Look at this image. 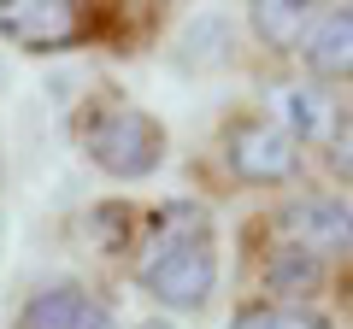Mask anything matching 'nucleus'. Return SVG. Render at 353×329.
Returning <instances> with one entry per match:
<instances>
[{
    "label": "nucleus",
    "instance_id": "1",
    "mask_svg": "<svg viewBox=\"0 0 353 329\" xmlns=\"http://www.w3.org/2000/svg\"><path fill=\"white\" fill-rule=\"evenodd\" d=\"M130 277L165 317L212 312L218 277H224L212 206L194 194H176V200H159L153 212H141L136 247H130Z\"/></svg>",
    "mask_w": 353,
    "mask_h": 329
},
{
    "label": "nucleus",
    "instance_id": "2",
    "mask_svg": "<svg viewBox=\"0 0 353 329\" xmlns=\"http://www.w3.org/2000/svg\"><path fill=\"white\" fill-rule=\"evenodd\" d=\"M71 129H77L83 159L94 164L101 177H112V182H148V177H159L165 159H171V129H165L148 106H136L130 94H118V89H94Z\"/></svg>",
    "mask_w": 353,
    "mask_h": 329
},
{
    "label": "nucleus",
    "instance_id": "3",
    "mask_svg": "<svg viewBox=\"0 0 353 329\" xmlns=\"http://www.w3.org/2000/svg\"><path fill=\"white\" fill-rule=\"evenodd\" d=\"M218 171L230 189H289L306 177V147L259 106H241L218 124Z\"/></svg>",
    "mask_w": 353,
    "mask_h": 329
},
{
    "label": "nucleus",
    "instance_id": "4",
    "mask_svg": "<svg viewBox=\"0 0 353 329\" xmlns=\"http://www.w3.org/2000/svg\"><path fill=\"white\" fill-rule=\"evenodd\" d=\"M253 235H271L336 270L353 253V206L341 194H294V200H277L271 212H259Z\"/></svg>",
    "mask_w": 353,
    "mask_h": 329
},
{
    "label": "nucleus",
    "instance_id": "5",
    "mask_svg": "<svg viewBox=\"0 0 353 329\" xmlns=\"http://www.w3.org/2000/svg\"><path fill=\"white\" fill-rule=\"evenodd\" d=\"M101 30V6L83 0H0V41L18 53H71L83 41H94Z\"/></svg>",
    "mask_w": 353,
    "mask_h": 329
},
{
    "label": "nucleus",
    "instance_id": "6",
    "mask_svg": "<svg viewBox=\"0 0 353 329\" xmlns=\"http://www.w3.org/2000/svg\"><path fill=\"white\" fill-rule=\"evenodd\" d=\"M330 277L336 270L318 265V259L294 253V247H283V241L271 235H253V300H277V306H312L318 294L330 288Z\"/></svg>",
    "mask_w": 353,
    "mask_h": 329
},
{
    "label": "nucleus",
    "instance_id": "7",
    "mask_svg": "<svg viewBox=\"0 0 353 329\" xmlns=\"http://www.w3.org/2000/svg\"><path fill=\"white\" fill-rule=\"evenodd\" d=\"M301 71L318 89L353 83V6H318L312 30L301 41Z\"/></svg>",
    "mask_w": 353,
    "mask_h": 329
},
{
    "label": "nucleus",
    "instance_id": "8",
    "mask_svg": "<svg viewBox=\"0 0 353 329\" xmlns=\"http://www.w3.org/2000/svg\"><path fill=\"white\" fill-rule=\"evenodd\" d=\"M271 118H277L301 147H324L330 129H336V118H341V106L330 100V89H318V83L301 76V83H277V89H271Z\"/></svg>",
    "mask_w": 353,
    "mask_h": 329
},
{
    "label": "nucleus",
    "instance_id": "9",
    "mask_svg": "<svg viewBox=\"0 0 353 329\" xmlns=\"http://www.w3.org/2000/svg\"><path fill=\"white\" fill-rule=\"evenodd\" d=\"M88 306H94L88 282L53 277V282H41V288L24 294V306L12 312V329H77L88 317Z\"/></svg>",
    "mask_w": 353,
    "mask_h": 329
},
{
    "label": "nucleus",
    "instance_id": "10",
    "mask_svg": "<svg viewBox=\"0 0 353 329\" xmlns=\"http://www.w3.org/2000/svg\"><path fill=\"white\" fill-rule=\"evenodd\" d=\"M312 18H318L312 0H253V6H248V36L259 41L265 53H277V59H283V53H301Z\"/></svg>",
    "mask_w": 353,
    "mask_h": 329
},
{
    "label": "nucleus",
    "instance_id": "11",
    "mask_svg": "<svg viewBox=\"0 0 353 329\" xmlns=\"http://www.w3.org/2000/svg\"><path fill=\"white\" fill-rule=\"evenodd\" d=\"M230 329H330L318 306H277V300H241Z\"/></svg>",
    "mask_w": 353,
    "mask_h": 329
},
{
    "label": "nucleus",
    "instance_id": "12",
    "mask_svg": "<svg viewBox=\"0 0 353 329\" xmlns=\"http://www.w3.org/2000/svg\"><path fill=\"white\" fill-rule=\"evenodd\" d=\"M318 159H324V171L341 189H353V106H341V118H336V129H330V141L318 147Z\"/></svg>",
    "mask_w": 353,
    "mask_h": 329
},
{
    "label": "nucleus",
    "instance_id": "13",
    "mask_svg": "<svg viewBox=\"0 0 353 329\" xmlns=\"http://www.w3.org/2000/svg\"><path fill=\"white\" fill-rule=\"evenodd\" d=\"M77 329H124V323H118V312H112L106 300H94V306H88V317H83Z\"/></svg>",
    "mask_w": 353,
    "mask_h": 329
},
{
    "label": "nucleus",
    "instance_id": "14",
    "mask_svg": "<svg viewBox=\"0 0 353 329\" xmlns=\"http://www.w3.org/2000/svg\"><path fill=\"white\" fill-rule=\"evenodd\" d=\"M136 329H176V317H165V312H153V317H141Z\"/></svg>",
    "mask_w": 353,
    "mask_h": 329
}]
</instances>
